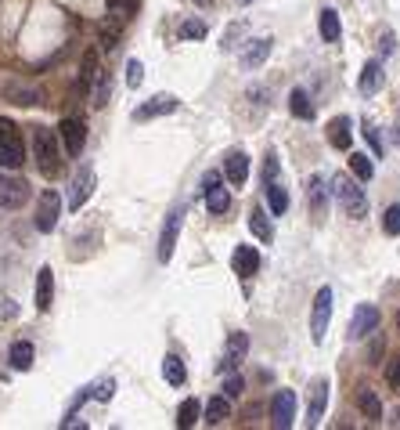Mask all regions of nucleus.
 Wrapping results in <instances>:
<instances>
[{
	"instance_id": "nucleus-1",
	"label": "nucleus",
	"mask_w": 400,
	"mask_h": 430,
	"mask_svg": "<svg viewBox=\"0 0 400 430\" xmlns=\"http://www.w3.org/2000/svg\"><path fill=\"white\" fill-rule=\"evenodd\" d=\"M33 155H36V167L43 178H58L62 174V152H58V141L47 127H36L33 134Z\"/></svg>"
},
{
	"instance_id": "nucleus-2",
	"label": "nucleus",
	"mask_w": 400,
	"mask_h": 430,
	"mask_svg": "<svg viewBox=\"0 0 400 430\" xmlns=\"http://www.w3.org/2000/svg\"><path fill=\"white\" fill-rule=\"evenodd\" d=\"M22 163H26L22 130L8 116H0V167H4V170H19Z\"/></svg>"
},
{
	"instance_id": "nucleus-3",
	"label": "nucleus",
	"mask_w": 400,
	"mask_h": 430,
	"mask_svg": "<svg viewBox=\"0 0 400 430\" xmlns=\"http://www.w3.org/2000/svg\"><path fill=\"white\" fill-rule=\"evenodd\" d=\"M332 192H335V199H339V206H342V213H347V217H364L368 195H364L361 185H354L350 174H335V178H332Z\"/></svg>"
},
{
	"instance_id": "nucleus-4",
	"label": "nucleus",
	"mask_w": 400,
	"mask_h": 430,
	"mask_svg": "<svg viewBox=\"0 0 400 430\" xmlns=\"http://www.w3.org/2000/svg\"><path fill=\"white\" fill-rule=\"evenodd\" d=\"M328 322H332V290L321 286L317 297H314V311H310V340L314 344H325Z\"/></svg>"
},
{
	"instance_id": "nucleus-5",
	"label": "nucleus",
	"mask_w": 400,
	"mask_h": 430,
	"mask_svg": "<svg viewBox=\"0 0 400 430\" xmlns=\"http://www.w3.org/2000/svg\"><path fill=\"white\" fill-rule=\"evenodd\" d=\"M58 217H62V195L54 192V188H47L43 195H40V203H36V217H33V225H36V232H54V225H58Z\"/></svg>"
},
{
	"instance_id": "nucleus-6",
	"label": "nucleus",
	"mask_w": 400,
	"mask_h": 430,
	"mask_svg": "<svg viewBox=\"0 0 400 430\" xmlns=\"http://www.w3.org/2000/svg\"><path fill=\"white\" fill-rule=\"evenodd\" d=\"M181 225H184V206H174L166 213V225H162V235H159V260L166 264L177 250V235H181Z\"/></svg>"
},
{
	"instance_id": "nucleus-7",
	"label": "nucleus",
	"mask_w": 400,
	"mask_h": 430,
	"mask_svg": "<svg viewBox=\"0 0 400 430\" xmlns=\"http://www.w3.org/2000/svg\"><path fill=\"white\" fill-rule=\"evenodd\" d=\"M29 203V181L15 178V174H0V206L4 210H19Z\"/></svg>"
},
{
	"instance_id": "nucleus-8",
	"label": "nucleus",
	"mask_w": 400,
	"mask_h": 430,
	"mask_svg": "<svg viewBox=\"0 0 400 430\" xmlns=\"http://www.w3.org/2000/svg\"><path fill=\"white\" fill-rule=\"evenodd\" d=\"M202 188H206V210L213 213V217H220V213L231 210V192L220 188V174H216V170H209V174L202 178Z\"/></svg>"
},
{
	"instance_id": "nucleus-9",
	"label": "nucleus",
	"mask_w": 400,
	"mask_h": 430,
	"mask_svg": "<svg viewBox=\"0 0 400 430\" xmlns=\"http://www.w3.org/2000/svg\"><path fill=\"white\" fill-rule=\"evenodd\" d=\"M270 423L278 430H289L296 423V391H278L270 398Z\"/></svg>"
},
{
	"instance_id": "nucleus-10",
	"label": "nucleus",
	"mask_w": 400,
	"mask_h": 430,
	"mask_svg": "<svg viewBox=\"0 0 400 430\" xmlns=\"http://www.w3.org/2000/svg\"><path fill=\"white\" fill-rule=\"evenodd\" d=\"M379 322H382V314H379L375 304H357V307H354V318H350V337H354V340H364L368 333L379 329Z\"/></svg>"
},
{
	"instance_id": "nucleus-11",
	"label": "nucleus",
	"mask_w": 400,
	"mask_h": 430,
	"mask_svg": "<svg viewBox=\"0 0 400 430\" xmlns=\"http://www.w3.org/2000/svg\"><path fill=\"white\" fill-rule=\"evenodd\" d=\"M177 109H181V101H177L174 94H155V98H148L144 105H137L134 120L144 123V120H155V116H169V113H177Z\"/></svg>"
},
{
	"instance_id": "nucleus-12",
	"label": "nucleus",
	"mask_w": 400,
	"mask_h": 430,
	"mask_svg": "<svg viewBox=\"0 0 400 430\" xmlns=\"http://www.w3.org/2000/svg\"><path fill=\"white\" fill-rule=\"evenodd\" d=\"M94 185H98L94 170H90V167H80V174L73 178V192H69V210H83L87 199L94 195Z\"/></svg>"
},
{
	"instance_id": "nucleus-13",
	"label": "nucleus",
	"mask_w": 400,
	"mask_h": 430,
	"mask_svg": "<svg viewBox=\"0 0 400 430\" xmlns=\"http://www.w3.org/2000/svg\"><path fill=\"white\" fill-rule=\"evenodd\" d=\"M58 134H62V141H65V152H69V155H80V152H83V145H87V123H83V120H76V116L62 120Z\"/></svg>"
},
{
	"instance_id": "nucleus-14",
	"label": "nucleus",
	"mask_w": 400,
	"mask_h": 430,
	"mask_svg": "<svg viewBox=\"0 0 400 430\" xmlns=\"http://www.w3.org/2000/svg\"><path fill=\"white\" fill-rule=\"evenodd\" d=\"M328 409V380H314L310 384V409H307V426H321Z\"/></svg>"
},
{
	"instance_id": "nucleus-15",
	"label": "nucleus",
	"mask_w": 400,
	"mask_h": 430,
	"mask_svg": "<svg viewBox=\"0 0 400 430\" xmlns=\"http://www.w3.org/2000/svg\"><path fill=\"white\" fill-rule=\"evenodd\" d=\"M231 272L242 275V279H249V275L260 272V253H256V246H238V250L231 253Z\"/></svg>"
},
{
	"instance_id": "nucleus-16",
	"label": "nucleus",
	"mask_w": 400,
	"mask_h": 430,
	"mask_svg": "<svg viewBox=\"0 0 400 430\" xmlns=\"http://www.w3.org/2000/svg\"><path fill=\"white\" fill-rule=\"evenodd\" d=\"M328 145L339 148V152H347L354 145V123H350V116H335L328 123Z\"/></svg>"
},
{
	"instance_id": "nucleus-17",
	"label": "nucleus",
	"mask_w": 400,
	"mask_h": 430,
	"mask_svg": "<svg viewBox=\"0 0 400 430\" xmlns=\"http://www.w3.org/2000/svg\"><path fill=\"white\" fill-rule=\"evenodd\" d=\"M246 354H249V337L246 333H231V337H227V351H223L220 369H235L238 362H246Z\"/></svg>"
},
{
	"instance_id": "nucleus-18",
	"label": "nucleus",
	"mask_w": 400,
	"mask_h": 430,
	"mask_svg": "<svg viewBox=\"0 0 400 430\" xmlns=\"http://www.w3.org/2000/svg\"><path fill=\"white\" fill-rule=\"evenodd\" d=\"M267 55H270V36H256V40H249L246 51H242V66H246V69H260V66L267 62Z\"/></svg>"
},
{
	"instance_id": "nucleus-19",
	"label": "nucleus",
	"mask_w": 400,
	"mask_h": 430,
	"mask_svg": "<svg viewBox=\"0 0 400 430\" xmlns=\"http://www.w3.org/2000/svg\"><path fill=\"white\" fill-rule=\"evenodd\" d=\"M54 304V272L43 264L36 272V311H51Z\"/></svg>"
},
{
	"instance_id": "nucleus-20",
	"label": "nucleus",
	"mask_w": 400,
	"mask_h": 430,
	"mask_svg": "<svg viewBox=\"0 0 400 430\" xmlns=\"http://www.w3.org/2000/svg\"><path fill=\"white\" fill-rule=\"evenodd\" d=\"M382 80H386V73H382V62L379 58H372V62H364V69H361V94H379L382 91Z\"/></svg>"
},
{
	"instance_id": "nucleus-21",
	"label": "nucleus",
	"mask_w": 400,
	"mask_h": 430,
	"mask_svg": "<svg viewBox=\"0 0 400 430\" xmlns=\"http://www.w3.org/2000/svg\"><path fill=\"white\" fill-rule=\"evenodd\" d=\"M317 33H321V40H325V43H335V40L342 36V22H339V11H332V8H321V15H317Z\"/></svg>"
},
{
	"instance_id": "nucleus-22",
	"label": "nucleus",
	"mask_w": 400,
	"mask_h": 430,
	"mask_svg": "<svg viewBox=\"0 0 400 430\" xmlns=\"http://www.w3.org/2000/svg\"><path fill=\"white\" fill-rule=\"evenodd\" d=\"M223 170H227V181L242 188L246 178H249V155L246 152H231V155H227V163H223Z\"/></svg>"
},
{
	"instance_id": "nucleus-23",
	"label": "nucleus",
	"mask_w": 400,
	"mask_h": 430,
	"mask_svg": "<svg viewBox=\"0 0 400 430\" xmlns=\"http://www.w3.org/2000/svg\"><path fill=\"white\" fill-rule=\"evenodd\" d=\"M310 213H314V217H325V213H328V192H325V178L321 174H314L310 178Z\"/></svg>"
},
{
	"instance_id": "nucleus-24",
	"label": "nucleus",
	"mask_w": 400,
	"mask_h": 430,
	"mask_svg": "<svg viewBox=\"0 0 400 430\" xmlns=\"http://www.w3.org/2000/svg\"><path fill=\"white\" fill-rule=\"evenodd\" d=\"M137 8H141V0H105V11H108L112 22H127V19H134Z\"/></svg>"
},
{
	"instance_id": "nucleus-25",
	"label": "nucleus",
	"mask_w": 400,
	"mask_h": 430,
	"mask_svg": "<svg viewBox=\"0 0 400 430\" xmlns=\"http://www.w3.org/2000/svg\"><path fill=\"white\" fill-rule=\"evenodd\" d=\"M162 376H166L169 387H181V384L188 380V369H184V362H181L177 354H166V358H162Z\"/></svg>"
},
{
	"instance_id": "nucleus-26",
	"label": "nucleus",
	"mask_w": 400,
	"mask_h": 430,
	"mask_svg": "<svg viewBox=\"0 0 400 430\" xmlns=\"http://www.w3.org/2000/svg\"><path fill=\"white\" fill-rule=\"evenodd\" d=\"M289 113H293L296 120H314V105H310V94H307L303 87H296V91L289 94Z\"/></svg>"
},
{
	"instance_id": "nucleus-27",
	"label": "nucleus",
	"mask_w": 400,
	"mask_h": 430,
	"mask_svg": "<svg viewBox=\"0 0 400 430\" xmlns=\"http://www.w3.org/2000/svg\"><path fill=\"white\" fill-rule=\"evenodd\" d=\"M249 228H253V235H256V239H263V242H270V239H274V225L267 221L263 206H253V213H249Z\"/></svg>"
},
{
	"instance_id": "nucleus-28",
	"label": "nucleus",
	"mask_w": 400,
	"mask_h": 430,
	"mask_svg": "<svg viewBox=\"0 0 400 430\" xmlns=\"http://www.w3.org/2000/svg\"><path fill=\"white\" fill-rule=\"evenodd\" d=\"M8 362H11V369L26 372V369L33 365V344H29V340H15V344H11V354H8Z\"/></svg>"
},
{
	"instance_id": "nucleus-29",
	"label": "nucleus",
	"mask_w": 400,
	"mask_h": 430,
	"mask_svg": "<svg viewBox=\"0 0 400 430\" xmlns=\"http://www.w3.org/2000/svg\"><path fill=\"white\" fill-rule=\"evenodd\" d=\"M227 416H231V401H227L223 394L209 398V405H206V423H209V426H220Z\"/></svg>"
},
{
	"instance_id": "nucleus-30",
	"label": "nucleus",
	"mask_w": 400,
	"mask_h": 430,
	"mask_svg": "<svg viewBox=\"0 0 400 430\" xmlns=\"http://www.w3.org/2000/svg\"><path fill=\"white\" fill-rule=\"evenodd\" d=\"M267 188V203H270V213L274 217H281L285 210H289V192H285L278 181H270V185H263Z\"/></svg>"
},
{
	"instance_id": "nucleus-31",
	"label": "nucleus",
	"mask_w": 400,
	"mask_h": 430,
	"mask_svg": "<svg viewBox=\"0 0 400 430\" xmlns=\"http://www.w3.org/2000/svg\"><path fill=\"white\" fill-rule=\"evenodd\" d=\"M357 405H361L364 419H382V401H379V394H375L372 387H364V391L357 394Z\"/></svg>"
},
{
	"instance_id": "nucleus-32",
	"label": "nucleus",
	"mask_w": 400,
	"mask_h": 430,
	"mask_svg": "<svg viewBox=\"0 0 400 430\" xmlns=\"http://www.w3.org/2000/svg\"><path fill=\"white\" fill-rule=\"evenodd\" d=\"M199 412H202L199 398H184V401H181V409H177V426H181V430L195 426V423H199Z\"/></svg>"
},
{
	"instance_id": "nucleus-33",
	"label": "nucleus",
	"mask_w": 400,
	"mask_h": 430,
	"mask_svg": "<svg viewBox=\"0 0 400 430\" xmlns=\"http://www.w3.org/2000/svg\"><path fill=\"white\" fill-rule=\"evenodd\" d=\"M350 170H354V178H357V181H372V174H375L372 159H368L364 152H354V155H350Z\"/></svg>"
},
{
	"instance_id": "nucleus-34",
	"label": "nucleus",
	"mask_w": 400,
	"mask_h": 430,
	"mask_svg": "<svg viewBox=\"0 0 400 430\" xmlns=\"http://www.w3.org/2000/svg\"><path fill=\"white\" fill-rule=\"evenodd\" d=\"M120 33H123V22H112V19H108V22L101 26V47L112 51V47L120 43Z\"/></svg>"
},
{
	"instance_id": "nucleus-35",
	"label": "nucleus",
	"mask_w": 400,
	"mask_h": 430,
	"mask_svg": "<svg viewBox=\"0 0 400 430\" xmlns=\"http://www.w3.org/2000/svg\"><path fill=\"white\" fill-rule=\"evenodd\" d=\"M94 76H98V55H94V51H87V55H83V73H80V87L87 91L94 83Z\"/></svg>"
},
{
	"instance_id": "nucleus-36",
	"label": "nucleus",
	"mask_w": 400,
	"mask_h": 430,
	"mask_svg": "<svg viewBox=\"0 0 400 430\" xmlns=\"http://www.w3.org/2000/svg\"><path fill=\"white\" fill-rule=\"evenodd\" d=\"M181 40H202L206 36V22L202 19H188V22H181Z\"/></svg>"
},
{
	"instance_id": "nucleus-37",
	"label": "nucleus",
	"mask_w": 400,
	"mask_h": 430,
	"mask_svg": "<svg viewBox=\"0 0 400 430\" xmlns=\"http://www.w3.org/2000/svg\"><path fill=\"white\" fill-rule=\"evenodd\" d=\"M382 232H386V235H400V203H393V206L382 213Z\"/></svg>"
},
{
	"instance_id": "nucleus-38",
	"label": "nucleus",
	"mask_w": 400,
	"mask_h": 430,
	"mask_svg": "<svg viewBox=\"0 0 400 430\" xmlns=\"http://www.w3.org/2000/svg\"><path fill=\"white\" fill-rule=\"evenodd\" d=\"M98 87H94V105H98V109H101V105H108V94H112V83H108V73H101L98 69Z\"/></svg>"
},
{
	"instance_id": "nucleus-39",
	"label": "nucleus",
	"mask_w": 400,
	"mask_h": 430,
	"mask_svg": "<svg viewBox=\"0 0 400 430\" xmlns=\"http://www.w3.org/2000/svg\"><path fill=\"white\" fill-rule=\"evenodd\" d=\"M242 391H246V380H242V376H227V380H223V398H227V401L242 398Z\"/></svg>"
},
{
	"instance_id": "nucleus-40",
	"label": "nucleus",
	"mask_w": 400,
	"mask_h": 430,
	"mask_svg": "<svg viewBox=\"0 0 400 430\" xmlns=\"http://www.w3.org/2000/svg\"><path fill=\"white\" fill-rule=\"evenodd\" d=\"M361 134L368 138V145H372V152H375V155H382V152H386V145H382V138H379V130H375V127H372L368 120L361 123Z\"/></svg>"
},
{
	"instance_id": "nucleus-41",
	"label": "nucleus",
	"mask_w": 400,
	"mask_h": 430,
	"mask_svg": "<svg viewBox=\"0 0 400 430\" xmlns=\"http://www.w3.org/2000/svg\"><path fill=\"white\" fill-rule=\"evenodd\" d=\"M141 80H144V66L137 58H130L127 62V87H141Z\"/></svg>"
},
{
	"instance_id": "nucleus-42",
	"label": "nucleus",
	"mask_w": 400,
	"mask_h": 430,
	"mask_svg": "<svg viewBox=\"0 0 400 430\" xmlns=\"http://www.w3.org/2000/svg\"><path fill=\"white\" fill-rule=\"evenodd\" d=\"M8 98H15V105H33L36 101V94L26 91V87H8Z\"/></svg>"
},
{
	"instance_id": "nucleus-43",
	"label": "nucleus",
	"mask_w": 400,
	"mask_h": 430,
	"mask_svg": "<svg viewBox=\"0 0 400 430\" xmlns=\"http://www.w3.org/2000/svg\"><path fill=\"white\" fill-rule=\"evenodd\" d=\"M270 181H278V155L274 152L263 159V185H270Z\"/></svg>"
},
{
	"instance_id": "nucleus-44",
	"label": "nucleus",
	"mask_w": 400,
	"mask_h": 430,
	"mask_svg": "<svg viewBox=\"0 0 400 430\" xmlns=\"http://www.w3.org/2000/svg\"><path fill=\"white\" fill-rule=\"evenodd\" d=\"M386 380H389V387H393V391H400V358H396V362H389Z\"/></svg>"
},
{
	"instance_id": "nucleus-45",
	"label": "nucleus",
	"mask_w": 400,
	"mask_h": 430,
	"mask_svg": "<svg viewBox=\"0 0 400 430\" xmlns=\"http://www.w3.org/2000/svg\"><path fill=\"white\" fill-rule=\"evenodd\" d=\"M94 398H98V401H108V398H112V380H105V384L94 391Z\"/></svg>"
},
{
	"instance_id": "nucleus-46",
	"label": "nucleus",
	"mask_w": 400,
	"mask_h": 430,
	"mask_svg": "<svg viewBox=\"0 0 400 430\" xmlns=\"http://www.w3.org/2000/svg\"><path fill=\"white\" fill-rule=\"evenodd\" d=\"M382 351H386V344H382V340H379V344H372V351H368V358H372V365H375V358H379Z\"/></svg>"
},
{
	"instance_id": "nucleus-47",
	"label": "nucleus",
	"mask_w": 400,
	"mask_h": 430,
	"mask_svg": "<svg viewBox=\"0 0 400 430\" xmlns=\"http://www.w3.org/2000/svg\"><path fill=\"white\" fill-rule=\"evenodd\" d=\"M382 51H386V55L393 51V33H382Z\"/></svg>"
},
{
	"instance_id": "nucleus-48",
	"label": "nucleus",
	"mask_w": 400,
	"mask_h": 430,
	"mask_svg": "<svg viewBox=\"0 0 400 430\" xmlns=\"http://www.w3.org/2000/svg\"><path fill=\"white\" fill-rule=\"evenodd\" d=\"M195 4H202V8H209V4H213V0H195Z\"/></svg>"
},
{
	"instance_id": "nucleus-49",
	"label": "nucleus",
	"mask_w": 400,
	"mask_h": 430,
	"mask_svg": "<svg viewBox=\"0 0 400 430\" xmlns=\"http://www.w3.org/2000/svg\"><path fill=\"white\" fill-rule=\"evenodd\" d=\"M396 145H400V120H396Z\"/></svg>"
},
{
	"instance_id": "nucleus-50",
	"label": "nucleus",
	"mask_w": 400,
	"mask_h": 430,
	"mask_svg": "<svg viewBox=\"0 0 400 430\" xmlns=\"http://www.w3.org/2000/svg\"><path fill=\"white\" fill-rule=\"evenodd\" d=\"M238 4H253V0H238Z\"/></svg>"
}]
</instances>
